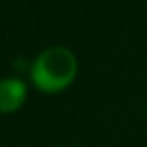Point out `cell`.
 I'll return each mask as SVG.
<instances>
[{
	"mask_svg": "<svg viewBox=\"0 0 147 147\" xmlns=\"http://www.w3.org/2000/svg\"><path fill=\"white\" fill-rule=\"evenodd\" d=\"M77 71V57L67 47H51L34 59L30 79L36 89L45 93H59L75 81Z\"/></svg>",
	"mask_w": 147,
	"mask_h": 147,
	"instance_id": "obj_1",
	"label": "cell"
},
{
	"mask_svg": "<svg viewBox=\"0 0 147 147\" xmlns=\"http://www.w3.org/2000/svg\"><path fill=\"white\" fill-rule=\"evenodd\" d=\"M26 101V85L20 79H0V113H14Z\"/></svg>",
	"mask_w": 147,
	"mask_h": 147,
	"instance_id": "obj_2",
	"label": "cell"
}]
</instances>
